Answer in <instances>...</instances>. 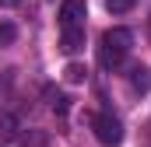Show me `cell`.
I'll return each instance as SVG.
<instances>
[{"mask_svg":"<svg viewBox=\"0 0 151 147\" xmlns=\"http://www.w3.org/2000/svg\"><path fill=\"white\" fill-rule=\"evenodd\" d=\"M14 137H18V119L11 112H4L0 116V140H14Z\"/></svg>","mask_w":151,"mask_h":147,"instance_id":"obj_7","label":"cell"},{"mask_svg":"<svg viewBox=\"0 0 151 147\" xmlns=\"http://www.w3.org/2000/svg\"><path fill=\"white\" fill-rule=\"evenodd\" d=\"M18 137H21V144H25V147H46V144H49V137H46V133H39V130L18 133Z\"/></svg>","mask_w":151,"mask_h":147,"instance_id":"obj_9","label":"cell"},{"mask_svg":"<svg viewBox=\"0 0 151 147\" xmlns=\"http://www.w3.org/2000/svg\"><path fill=\"white\" fill-rule=\"evenodd\" d=\"M134 4H137V0H106V11H109V14H127Z\"/></svg>","mask_w":151,"mask_h":147,"instance_id":"obj_10","label":"cell"},{"mask_svg":"<svg viewBox=\"0 0 151 147\" xmlns=\"http://www.w3.org/2000/svg\"><path fill=\"white\" fill-rule=\"evenodd\" d=\"M46 98H49V105H53V112H56V116H67V112H70V98H67L63 91L46 88Z\"/></svg>","mask_w":151,"mask_h":147,"instance_id":"obj_5","label":"cell"},{"mask_svg":"<svg viewBox=\"0 0 151 147\" xmlns=\"http://www.w3.org/2000/svg\"><path fill=\"white\" fill-rule=\"evenodd\" d=\"M14 39H18V28L11 21H0V46H11Z\"/></svg>","mask_w":151,"mask_h":147,"instance_id":"obj_11","label":"cell"},{"mask_svg":"<svg viewBox=\"0 0 151 147\" xmlns=\"http://www.w3.org/2000/svg\"><path fill=\"white\" fill-rule=\"evenodd\" d=\"M84 18H88V4L84 0H63L60 4V28L84 25Z\"/></svg>","mask_w":151,"mask_h":147,"instance_id":"obj_3","label":"cell"},{"mask_svg":"<svg viewBox=\"0 0 151 147\" xmlns=\"http://www.w3.org/2000/svg\"><path fill=\"white\" fill-rule=\"evenodd\" d=\"M60 49L67 53V56H74L84 49V25H70V28H63L60 32Z\"/></svg>","mask_w":151,"mask_h":147,"instance_id":"obj_4","label":"cell"},{"mask_svg":"<svg viewBox=\"0 0 151 147\" xmlns=\"http://www.w3.org/2000/svg\"><path fill=\"white\" fill-rule=\"evenodd\" d=\"M130 46H134V32H130V28H109V32L102 35V46H99V63H102L106 70H116V67L127 60Z\"/></svg>","mask_w":151,"mask_h":147,"instance_id":"obj_1","label":"cell"},{"mask_svg":"<svg viewBox=\"0 0 151 147\" xmlns=\"http://www.w3.org/2000/svg\"><path fill=\"white\" fill-rule=\"evenodd\" d=\"M130 84H134L137 91H148V88H151V70H148V67H134V77H130Z\"/></svg>","mask_w":151,"mask_h":147,"instance_id":"obj_8","label":"cell"},{"mask_svg":"<svg viewBox=\"0 0 151 147\" xmlns=\"http://www.w3.org/2000/svg\"><path fill=\"white\" fill-rule=\"evenodd\" d=\"M21 0H0V7H18Z\"/></svg>","mask_w":151,"mask_h":147,"instance_id":"obj_12","label":"cell"},{"mask_svg":"<svg viewBox=\"0 0 151 147\" xmlns=\"http://www.w3.org/2000/svg\"><path fill=\"white\" fill-rule=\"evenodd\" d=\"M148 35H151V21H148Z\"/></svg>","mask_w":151,"mask_h":147,"instance_id":"obj_13","label":"cell"},{"mask_svg":"<svg viewBox=\"0 0 151 147\" xmlns=\"http://www.w3.org/2000/svg\"><path fill=\"white\" fill-rule=\"evenodd\" d=\"M91 130H95V140L102 147H119L123 144V126H119V119L109 116V112L91 116Z\"/></svg>","mask_w":151,"mask_h":147,"instance_id":"obj_2","label":"cell"},{"mask_svg":"<svg viewBox=\"0 0 151 147\" xmlns=\"http://www.w3.org/2000/svg\"><path fill=\"white\" fill-rule=\"evenodd\" d=\"M84 77H88V67L84 63H67L63 67V81L67 84H84Z\"/></svg>","mask_w":151,"mask_h":147,"instance_id":"obj_6","label":"cell"}]
</instances>
